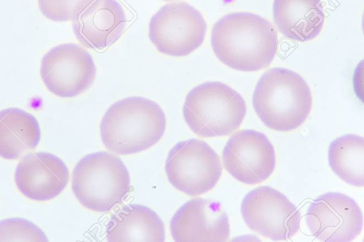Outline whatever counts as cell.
Returning <instances> with one entry per match:
<instances>
[{"mask_svg":"<svg viewBox=\"0 0 364 242\" xmlns=\"http://www.w3.org/2000/svg\"><path fill=\"white\" fill-rule=\"evenodd\" d=\"M211 45L217 58L242 72L266 68L277 52L278 37L272 24L249 12L225 15L213 26Z\"/></svg>","mask_w":364,"mask_h":242,"instance_id":"1","label":"cell"},{"mask_svg":"<svg viewBox=\"0 0 364 242\" xmlns=\"http://www.w3.org/2000/svg\"><path fill=\"white\" fill-rule=\"evenodd\" d=\"M166 119L161 106L142 97H129L112 104L100 125L105 148L118 155H131L158 143L165 132Z\"/></svg>","mask_w":364,"mask_h":242,"instance_id":"2","label":"cell"},{"mask_svg":"<svg viewBox=\"0 0 364 242\" xmlns=\"http://www.w3.org/2000/svg\"><path fill=\"white\" fill-rule=\"evenodd\" d=\"M253 108L268 128L290 131L307 119L312 95L304 79L283 67H274L262 74L252 94Z\"/></svg>","mask_w":364,"mask_h":242,"instance_id":"3","label":"cell"},{"mask_svg":"<svg viewBox=\"0 0 364 242\" xmlns=\"http://www.w3.org/2000/svg\"><path fill=\"white\" fill-rule=\"evenodd\" d=\"M71 186L78 202L97 212L110 211L132 190L129 173L121 158L105 151L86 155L77 162Z\"/></svg>","mask_w":364,"mask_h":242,"instance_id":"4","label":"cell"},{"mask_svg":"<svg viewBox=\"0 0 364 242\" xmlns=\"http://www.w3.org/2000/svg\"><path fill=\"white\" fill-rule=\"evenodd\" d=\"M247 112L243 97L220 82H207L186 95L183 114L185 122L203 138L225 136L236 131Z\"/></svg>","mask_w":364,"mask_h":242,"instance_id":"5","label":"cell"},{"mask_svg":"<svg viewBox=\"0 0 364 242\" xmlns=\"http://www.w3.org/2000/svg\"><path fill=\"white\" fill-rule=\"evenodd\" d=\"M168 182L189 196L211 190L222 175L218 153L205 141L191 138L176 143L168 152L165 163Z\"/></svg>","mask_w":364,"mask_h":242,"instance_id":"6","label":"cell"},{"mask_svg":"<svg viewBox=\"0 0 364 242\" xmlns=\"http://www.w3.org/2000/svg\"><path fill=\"white\" fill-rule=\"evenodd\" d=\"M206 22L196 8L185 2L165 4L151 17L149 37L159 52L186 56L203 43Z\"/></svg>","mask_w":364,"mask_h":242,"instance_id":"7","label":"cell"},{"mask_svg":"<svg viewBox=\"0 0 364 242\" xmlns=\"http://www.w3.org/2000/svg\"><path fill=\"white\" fill-rule=\"evenodd\" d=\"M240 209L247 226L271 240H287L299 229V210L272 187L262 186L251 190L243 198Z\"/></svg>","mask_w":364,"mask_h":242,"instance_id":"8","label":"cell"},{"mask_svg":"<svg viewBox=\"0 0 364 242\" xmlns=\"http://www.w3.org/2000/svg\"><path fill=\"white\" fill-rule=\"evenodd\" d=\"M96 67L91 55L75 43L53 47L43 57L40 73L46 88L62 98L77 97L95 81Z\"/></svg>","mask_w":364,"mask_h":242,"instance_id":"9","label":"cell"},{"mask_svg":"<svg viewBox=\"0 0 364 242\" xmlns=\"http://www.w3.org/2000/svg\"><path fill=\"white\" fill-rule=\"evenodd\" d=\"M306 221L311 234L326 242H348L362 231L363 218L358 204L339 192L318 196L309 205Z\"/></svg>","mask_w":364,"mask_h":242,"instance_id":"10","label":"cell"},{"mask_svg":"<svg viewBox=\"0 0 364 242\" xmlns=\"http://www.w3.org/2000/svg\"><path fill=\"white\" fill-rule=\"evenodd\" d=\"M225 170L247 185L260 183L273 173L276 157L273 145L262 133L242 130L228 141L223 151Z\"/></svg>","mask_w":364,"mask_h":242,"instance_id":"11","label":"cell"},{"mask_svg":"<svg viewBox=\"0 0 364 242\" xmlns=\"http://www.w3.org/2000/svg\"><path fill=\"white\" fill-rule=\"evenodd\" d=\"M170 231L176 242H223L230 231L228 214L218 202L194 198L173 214Z\"/></svg>","mask_w":364,"mask_h":242,"instance_id":"12","label":"cell"},{"mask_svg":"<svg viewBox=\"0 0 364 242\" xmlns=\"http://www.w3.org/2000/svg\"><path fill=\"white\" fill-rule=\"evenodd\" d=\"M69 180V170L58 156L45 152L29 153L18 163L14 181L20 192L38 202L58 196Z\"/></svg>","mask_w":364,"mask_h":242,"instance_id":"13","label":"cell"},{"mask_svg":"<svg viewBox=\"0 0 364 242\" xmlns=\"http://www.w3.org/2000/svg\"><path fill=\"white\" fill-rule=\"evenodd\" d=\"M127 22L118 0H94L73 20V29L83 46L101 50L118 40Z\"/></svg>","mask_w":364,"mask_h":242,"instance_id":"14","label":"cell"},{"mask_svg":"<svg viewBox=\"0 0 364 242\" xmlns=\"http://www.w3.org/2000/svg\"><path fill=\"white\" fill-rule=\"evenodd\" d=\"M109 242L165 241L164 224L150 208L138 204L122 207L109 219L106 229Z\"/></svg>","mask_w":364,"mask_h":242,"instance_id":"15","label":"cell"},{"mask_svg":"<svg viewBox=\"0 0 364 242\" xmlns=\"http://www.w3.org/2000/svg\"><path fill=\"white\" fill-rule=\"evenodd\" d=\"M273 18L285 37L306 42L321 33L325 16L321 0H274Z\"/></svg>","mask_w":364,"mask_h":242,"instance_id":"16","label":"cell"},{"mask_svg":"<svg viewBox=\"0 0 364 242\" xmlns=\"http://www.w3.org/2000/svg\"><path fill=\"white\" fill-rule=\"evenodd\" d=\"M40 140V126L31 114L18 108L0 111V157L16 160L33 150Z\"/></svg>","mask_w":364,"mask_h":242,"instance_id":"17","label":"cell"},{"mask_svg":"<svg viewBox=\"0 0 364 242\" xmlns=\"http://www.w3.org/2000/svg\"><path fill=\"white\" fill-rule=\"evenodd\" d=\"M328 163L333 172L346 183L363 187L364 139L347 134L333 140L328 148Z\"/></svg>","mask_w":364,"mask_h":242,"instance_id":"18","label":"cell"},{"mask_svg":"<svg viewBox=\"0 0 364 242\" xmlns=\"http://www.w3.org/2000/svg\"><path fill=\"white\" fill-rule=\"evenodd\" d=\"M0 241L46 242L48 239L33 222L22 218H9L0 221Z\"/></svg>","mask_w":364,"mask_h":242,"instance_id":"19","label":"cell"},{"mask_svg":"<svg viewBox=\"0 0 364 242\" xmlns=\"http://www.w3.org/2000/svg\"><path fill=\"white\" fill-rule=\"evenodd\" d=\"M94 0H38L41 13L53 21H73Z\"/></svg>","mask_w":364,"mask_h":242,"instance_id":"20","label":"cell"},{"mask_svg":"<svg viewBox=\"0 0 364 242\" xmlns=\"http://www.w3.org/2000/svg\"><path fill=\"white\" fill-rule=\"evenodd\" d=\"M163 1H174V0H163Z\"/></svg>","mask_w":364,"mask_h":242,"instance_id":"21","label":"cell"}]
</instances>
